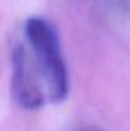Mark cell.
<instances>
[{
  "instance_id": "1",
  "label": "cell",
  "mask_w": 130,
  "mask_h": 131,
  "mask_svg": "<svg viewBox=\"0 0 130 131\" xmlns=\"http://www.w3.org/2000/svg\"><path fill=\"white\" fill-rule=\"evenodd\" d=\"M26 35L32 44L40 72L48 81L51 101H64L69 92L67 70L54 28L43 18H29L26 23Z\"/></svg>"
},
{
  "instance_id": "2",
  "label": "cell",
  "mask_w": 130,
  "mask_h": 131,
  "mask_svg": "<svg viewBox=\"0 0 130 131\" xmlns=\"http://www.w3.org/2000/svg\"><path fill=\"white\" fill-rule=\"evenodd\" d=\"M14 78L12 92L18 105L28 110L40 108L44 104V93L40 84L37 66L31 61L28 50L20 44L12 53Z\"/></svg>"
},
{
  "instance_id": "3",
  "label": "cell",
  "mask_w": 130,
  "mask_h": 131,
  "mask_svg": "<svg viewBox=\"0 0 130 131\" xmlns=\"http://www.w3.org/2000/svg\"><path fill=\"white\" fill-rule=\"evenodd\" d=\"M84 131H103V130H95V128L92 130V128H90V130H84Z\"/></svg>"
}]
</instances>
